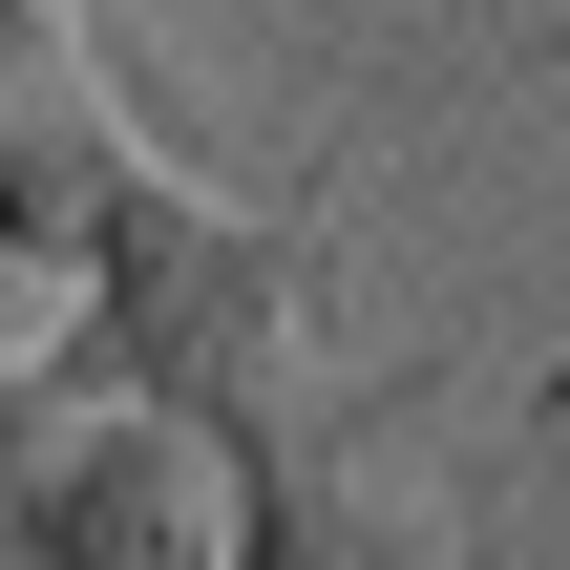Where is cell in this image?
<instances>
[{
    "mask_svg": "<svg viewBox=\"0 0 570 570\" xmlns=\"http://www.w3.org/2000/svg\"><path fill=\"white\" fill-rule=\"evenodd\" d=\"M296 275H317L296 233L169 190V169L127 148V169L85 190V233H63V317H42L21 402H169V423L254 444V423H275V360H296Z\"/></svg>",
    "mask_w": 570,
    "mask_h": 570,
    "instance_id": "cell-1",
    "label": "cell"
},
{
    "mask_svg": "<svg viewBox=\"0 0 570 570\" xmlns=\"http://www.w3.org/2000/svg\"><path fill=\"white\" fill-rule=\"evenodd\" d=\"M0 570H233V444L169 402H21L0 423Z\"/></svg>",
    "mask_w": 570,
    "mask_h": 570,
    "instance_id": "cell-2",
    "label": "cell"
},
{
    "mask_svg": "<svg viewBox=\"0 0 570 570\" xmlns=\"http://www.w3.org/2000/svg\"><path fill=\"white\" fill-rule=\"evenodd\" d=\"M402 402H360V423H254L233 444V570H465V529L402 487V444H381Z\"/></svg>",
    "mask_w": 570,
    "mask_h": 570,
    "instance_id": "cell-3",
    "label": "cell"
},
{
    "mask_svg": "<svg viewBox=\"0 0 570 570\" xmlns=\"http://www.w3.org/2000/svg\"><path fill=\"white\" fill-rule=\"evenodd\" d=\"M0 423H21V381H0Z\"/></svg>",
    "mask_w": 570,
    "mask_h": 570,
    "instance_id": "cell-4",
    "label": "cell"
},
{
    "mask_svg": "<svg viewBox=\"0 0 570 570\" xmlns=\"http://www.w3.org/2000/svg\"><path fill=\"white\" fill-rule=\"evenodd\" d=\"M550 570H570V529H550Z\"/></svg>",
    "mask_w": 570,
    "mask_h": 570,
    "instance_id": "cell-5",
    "label": "cell"
},
{
    "mask_svg": "<svg viewBox=\"0 0 570 570\" xmlns=\"http://www.w3.org/2000/svg\"><path fill=\"white\" fill-rule=\"evenodd\" d=\"M465 570H487V550H465Z\"/></svg>",
    "mask_w": 570,
    "mask_h": 570,
    "instance_id": "cell-6",
    "label": "cell"
}]
</instances>
